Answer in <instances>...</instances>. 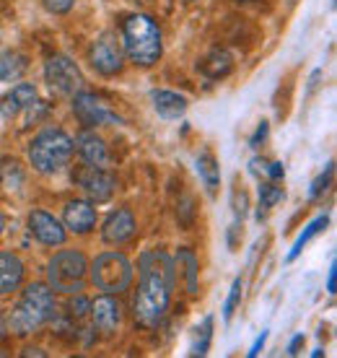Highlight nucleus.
<instances>
[{
    "mask_svg": "<svg viewBox=\"0 0 337 358\" xmlns=\"http://www.w3.org/2000/svg\"><path fill=\"white\" fill-rule=\"evenodd\" d=\"M138 288L133 296V320L145 330L159 327L171 304V291L177 286L174 260L166 250H145L138 257Z\"/></svg>",
    "mask_w": 337,
    "mask_h": 358,
    "instance_id": "f257e3e1",
    "label": "nucleus"
},
{
    "mask_svg": "<svg viewBox=\"0 0 337 358\" xmlns=\"http://www.w3.org/2000/svg\"><path fill=\"white\" fill-rule=\"evenodd\" d=\"M267 133H270V122L262 120V122L257 125V130L252 133V138H249V148H259V145L267 141Z\"/></svg>",
    "mask_w": 337,
    "mask_h": 358,
    "instance_id": "7c9ffc66",
    "label": "nucleus"
},
{
    "mask_svg": "<svg viewBox=\"0 0 337 358\" xmlns=\"http://www.w3.org/2000/svg\"><path fill=\"white\" fill-rule=\"evenodd\" d=\"M89 260L80 250H60L55 252L47 262V286L52 294L76 296L86 286Z\"/></svg>",
    "mask_w": 337,
    "mask_h": 358,
    "instance_id": "39448f33",
    "label": "nucleus"
},
{
    "mask_svg": "<svg viewBox=\"0 0 337 358\" xmlns=\"http://www.w3.org/2000/svg\"><path fill=\"white\" fill-rule=\"evenodd\" d=\"M174 275L179 280H185V288L189 296H197L200 291V283H197V255L192 250H182L177 252V257H174Z\"/></svg>",
    "mask_w": 337,
    "mask_h": 358,
    "instance_id": "6ab92c4d",
    "label": "nucleus"
},
{
    "mask_svg": "<svg viewBox=\"0 0 337 358\" xmlns=\"http://www.w3.org/2000/svg\"><path fill=\"white\" fill-rule=\"evenodd\" d=\"M89 63L94 68V73L104 76V78H112V76H120L124 68V52L122 45L112 31H104L99 34L89 47Z\"/></svg>",
    "mask_w": 337,
    "mask_h": 358,
    "instance_id": "6e6552de",
    "label": "nucleus"
},
{
    "mask_svg": "<svg viewBox=\"0 0 337 358\" xmlns=\"http://www.w3.org/2000/svg\"><path fill=\"white\" fill-rule=\"evenodd\" d=\"M71 109H73V115H76V120H78L83 127H89V130L101 127V125H120V122H122V117L115 115L96 94H89V91H83V89L71 96Z\"/></svg>",
    "mask_w": 337,
    "mask_h": 358,
    "instance_id": "9d476101",
    "label": "nucleus"
},
{
    "mask_svg": "<svg viewBox=\"0 0 337 358\" xmlns=\"http://www.w3.org/2000/svg\"><path fill=\"white\" fill-rule=\"evenodd\" d=\"M285 169H283V164L280 162H270V166H267V179L270 182H278V179H283Z\"/></svg>",
    "mask_w": 337,
    "mask_h": 358,
    "instance_id": "72a5a7b5",
    "label": "nucleus"
},
{
    "mask_svg": "<svg viewBox=\"0 0 337 358\" xmlns=\"http://www.w3.org/2000/svg\"><path fill=\"white\" fill-rule=\"evenodd\" d=\"M187 3H197V0H187Z\"/></svg>",
    "mask_w": 337,
    "mask_h": 358,
    "instance_id": "79ce46f5",
    "label": "nucleus"
},
{
    "mask_svg": "<svg viewBox=\"0 0 337 358\" xmlns=\"http://www.w3.org/2000/svg\"><path fill=\"white\" fill-rule=\"evenodd\" d=\"M283 197H285L283 189L278 187V185H273L270 179H265V182L259 185V210H257L259 221H262V218L267 215V210H273Z\"/></svg>",
    "mask_w": 337,
    "mask_h": 358,
    "instance_id": "393cba45",
    "label": "nucleus"
},
{
    "mask_svg": "<svg viewBox=\"0 0 337 358\" xmlns=\"http://www.w3.org/2000/svg\"><path fill=\"white\" fill-rule=\"evenodd\" d=\"M332 171H335V166H332V164H327V169H324L320 177L314 179V185L309 187V200H317V197H322L324 192H327L329 182H332Z\"/></svg>",
    "mask_w": 337,
    "mask_h": 358,
    "instance_id": "cd10ccee",
    "label": "nucleus"
},
{
    "mask_svg": "<svg viewBox=\"0 0 337 358\" xmlns=\"http://www.w3.org/2000/svg\"><path fill=\"white\" fill-rule=\"evenodd\" d=\"M73 182L78 185L80 192L91 203H109L117 192V177L109 169H101V166L80 164L73 174Z\"/></svg>",
    "mask_w": 337,
    "mask_h": 358,
    "instance_id": "1a4fd4ad",
    "label": "nucleus"
},
{
    "mask_svg": "<svg viewBox=\"0 0 337 358\" xmlns=\"http://www.w3.org/2000/svg\"><path fill=\"white\" fill-rule=\"evenodd\" d=\"M55 294L47 283H29L18 304L8 314V327L16 335H31L55 320Z\"/></svg>",
    "mask_w": 337,
    "mask_h": 358,
    "instance_id": "7ed1b4c3",
    "label": "nucleus"
},
{
    "mask_svg": "<svg viewBox=\"0 0 337 358\" xmlns=\"http://www.w3.org/2000/svg\"><path fill=\"white\" fill-rule=\"evenodd\" d=\"M62 226L76 236H86L96 229V208L86 197H73L62 208Z\"/></svg>",
    "mask_w": 337,
    "mask_h": 358,
    "instance_id": "9b49d317",
    "label": "nucleus"
},
{
    "mask_svg": "<svg viewBox=\"0 0 337 358\" xmlns=\"http://www.w3.org/2000/svg\"><path fill=\"white\" fill-rule=\"evenodd\" d=\"M231 68H234V63H231V55L226 50H213L210 55H205L203 60H200V65H197V71L203 73L205 78H210V81L226 78L231 73Z\"/></svg>",
    "mask_w": 337,
    "mask_h": 358,
    "instance_id": "aec40b11",
    "label": "nucleus"
},
{
    "mask_svg": "<svg viewBox=\"0 0 337 358\" xmlns=\"http://www.w3.org/2000/svg\"><path fill=\"white\" fill-rule=\"evenodd\" d=\"M89 312L91 320H94V327L101 335H115L122 324V304L115 294H101L96 301H91Z\"/></svg>",
    "mask_w": 337,
    "mask_h": 358,
    "instance_id": "ddd939ff",
    "label": "nucleus"
},
{
    "mask_svg": "<svg viewBox=\"0 0 337 358\" xmlns=\"http://www.w3.org/2000/svg\"><path fill=\"white\" fill-rule=\"evenodd\" d=\"M91 286L101 294H124L133 283V262L122 252H101L89 262Z\"/></svg>",
    "mask_w": 337,
    "mask_h": 358,
    "instance_id": "423d86ee",
    "label": "nucleus"
},
{
    "mask_svg": "<svg viewBox=\"0 0 337 358\" xmlns=\"http://www.w3.org/2000/svg\"><path fill=\"white\" fill-rule=\"evenodd\" d=\"M27 57L13 50H0V83L18 81L27 73Z\"/></svg>",
    "mask_w": 337,
    "mask_h": 358,
    "instance_id": "4be33fe9",
    "label": "nucleus"
},
{
    "mask_svg": "<svg viewBox=\"0 0 337 358\" xmlns=\"http://www.w3.org/2000/svg\"><path fill=\"white\" fill-rule=\"evenodd\" d=\"M36 104H39V96H36L34 86L31 83H16L6 96L0 99V115L6 120H16L24 112H31Z\"/></svg>",
    "mask_w": 337,
    "mask_h": 358,
    "instance_id": "dca6fc26",
    "label": "nucleus"
},
{
    "mask_svg": "<svg viewBox=\"0 0 337 358\" xmlns=\"http://www.w3.org/2000/svg\"><path fill=\"white\" fill-rule=\"evenodd\" d=\"M6 332H8V324H6V320L0 317V343L6 341Z\"/></svg>",
    "mask_w": 337,
    "mask_h": 358,
    "instance_id": "4c0bfd02",
    "label": "nucleus"
},
{
    "mask_svg": "<svg viewBox=\"0 0 337 358\" xmlns=\"http://www.w3.org/2000/svg\"><path fill=\"white\" fill-rule=\"evenodd\" d=\"M197 174L203 179L205 189H208V195L215 197L218 195V185H221V169H218V162H215L213 151H200L197 156Z\"/></svg>",
    "mask_w": 337,
    "mask_h": 358,
    "instance_id": "412c9836",
    "label": "nucleus"
},
{
    "mask_svg": "<svg viewBox=\"0 0 337 358\" xmlns=\"http://www.w3.org/2000/svg\"><path fill=\"white\" fill-rule=\"evenodd\" d=\"M73 138L62 127H55V125H47L42 127L39 133L29 141V148H27V156H29V164L34 166V171L39 174H57L62 171L73 159Z\"/></svg>",
    "mask_w": 337,
    "mask_h": 358,
    "instance_id": "20e7f679",
    "label": "nucleus"
},
{
    "mask_svg": "<svg viewBox=\"0 0 337 358\" xmlns=\"http://www.w3.org/2000/svg\"><path fill=\"white\" fill-rule=\"evenodd\" d=\"M267 335H270V332H267V330H262V335H259L257 341H254V345H252V348H249V353H247L249 358L259 356V350L265 348V341H267Z\"/></svg>",
    "mask_w": 337,
    "mask_h": 358,
    "instance_id": "c9c22d12",
    "label": "nucleus"
},
{
    "mask_svg": "<svg viewBox=\"0 0 337 358\" xmlns=\"http://www.w3.org/2000/svg\"><path fill=\"white\" fill-rule=\"evenodd\" d=\"M327 226H329V215H327V213H320V215H317V218H314V221H311V224L306 226V229H303L301 234H299V239H296V242H293L291 252H288V262H293V260H296V257H299V255H301V250H303V247H306V244H309L311 239H314V236H317V234L327 231Z\"/></svg>",
    "mask_w": 337,
    "mask_h": 358,
    "instance_id": "5701e85b",
    "label": "nucleus"
},
{
    "mask_svg": "<svg viewBox=\"0 0 337 358\" xmlns=\"http://www.w3.org/2000/svg\"><path fill=\"white\" fill-rule=\"evenodd\" d=\"M45 81L47 86L57 94V96H68L78 94L83 89V73L78 63L68 57V55H52L45 63Z\"/></svg>",
    "mask_w": 337,
    "mask_h": 358,
    "instance_id": "0eeeda50",
    "label": "nucleus"
},
{
    "mask_svg": "<svg viewBox=\"0 0 337 358\" xmlns=\"http://www.w3.org/2000/svg\"><path fill=\"white\" fill-rule=\"evenodd\" d=\"M135 236V215L130 208H115L112 213L107 215V221L101 226V239L104 244H124Z\"/></svg>",
    "mask_w": 337,
    "mask_h": 358,
    "instance_id": "4468645a",
    "label": "nucleus"
},
{
    "mask_svg": "<svg viewBox=\"0 0 337 358\" xmlns=\"http://www.w3.org/2000/svg\"><path fill=\"white\" fill-rule=\"evenodd\" d=\"M327 291H329V294H335V291H337V260H335V257H332V262H329Z\"/></svg>",
    "mask_w": 337,
    "mask_h": 358,
    "instance_id": "f704fd0d",
    "label": "nucleus"
},
{
    "mask_svg": "<svg viewBox=\"0 0 337 358\" xmlns=\"http://www.w3.org/2000/svg\"><path fill=\"white\" fill-rule=\"evenodd\" d=\"M120 45L124 60L138 68H153L164 55V36L159 24L145 13H133L120 24Z\"/></svg>",
    "mask_w": 337,
    "mask_h": 358,
    "instance_id": "f03ea898",
    "label": "nucleus"
},
{
    "mask_svg": "<svg viewBox=\"0 0 337 358\" xmlns=\"http://www.w3.org/2000/svg\"><path fill=\"white\" fill-rule=\"evenodd\" d=\"M42 3H45V8L50 10L52 16H65V13H71L76 0H42Z\"/></svg>",
    "mask_w": 337,
    "mask_h": 358,
    "instance_id": "c756f323",
    "label": "nucleus"
},
{
    "mask_svg": "<svg viewBox=\"0 0 337 358\" xmlns=\"http://www.w3.org/2000/svg\"><path fill=\"white\" fill-rule=\"evenodd\" d=\"M234 3H254V0H234Z\"/></svg>",
    "mask_w": 337,
    "mask_h": 358,
    "instance_id": "ea45409f",
    "label": "nucleus"
},
{
    "mask_svg": "<svg viewBox=\"0 0 337 358\" xmlns=\"http://www.w3.org/2000/svg\"><path fill=\"white\" fill-rule=\"evenodd\" d=\"M247 192L244 189H234V224H241L244 221V215H247Z\"/></svg>",
    "mask_w": 337,
    "mask_h": 358,
    "instance_id": "c85d7f7f",
    "label": "nucleus"
},
{
    "mask_svg": "<svg viewBox=\"0 0 337 358\" xmlns=\"http://www.w3.org/2000/svg\"><path fill=\"white\" fill-rule=\"evenodd\" d=\"M24 356H45V350H39V348H27V350H24Z\"/></svg>",
    "mask_w": 337,
    "mask_h": 358,
    "instance_id": "58836bf2",
    "label": "nucleus"
},
{
    "mask_svg": "<svg viewBox=\"0 0 337 358\" xmlns=\"http://www.w3.org/2000/svg\"><path fill=\"white\" fill-rule=\"evenodd\" d=\"M301 345H303V335H296V338L291 341V345H288V356H296Z\"/></svg>",
    "mask_w": 337,
    "mask_h": 358,
    "instance_id": "e433bc0d",
    "label": "nucleus"
},
{
    "mask_svg": "<svg viewBox=\"0 0 337 358\" xmlns=\"http://www.w3.org/2000/svg\"><path fill=\"white\" fill-rule=\"evenodd\" d=\"M89 306H91L89 299H86V296H78V299H73L68 309H71V314L76 317V320H80L83 314H89Z\"/></svg>",
    "mask_w": 337,
    "mask_h": 358,
    "instance_id": "2f4dec72",
    "label": "nucleus"
},
{
    "mask_svg": "<svg viewBox=\"0 0 337 358\" xmlns=\"http://www.w3.org/2000/svg\"><path fill=\"white\" fill-rule=\"evenodd\" d=\"M151 101L156 115L164 117V120H179L187 112V96H182L177 91L156 89L151 91Z\"/></svg>",
    "mask_w": 337,
    "mask_h": 358,
    "instance_id": "a211bd4d",
    "label": "nucleus"
},
{
    "mask_svg": "<svg viewBox=\"0 0 337 358\" xmlns=\"http://www.w3.org/2000/svg\"><path fill=\"white\" fill-rule=\"evenodd\" d=\"M0 182L6 189H18L24 185V169L16 159H3L0 162Z\"/></svg>",
    "mask_w": 337,
    "mask_h": 358,
    "instance_id": "a878e982",
    "label": "nucleus"
},
{
    "mask_svg": "<svg viewBox=\"0 0 337 358\" xmlns=\"http://www.w3.org/2000/svg\"><path fill=\"white\" fill-rule=\"evenodd\" d=\"M29 224V231L34 236L39 244H45V247H62L65 239H68V231H65V226L62 221H57L52 213H47L42 208H34L27 218Z\"/></svg>",
    "mask_w": 337,
    "mask_h": 358,
    "instance_id": "f8f14e48",
    "label": "nucleus"
},
{
    "mask_svg": "<svg viewBox=\"0 0 337 358\" xmlns=\"http://www.w3.org/2000/svg\"><path fill=\"white\" fill-rule=\"evenodd\" d=\"M332 6H335V0H332Z\"/></svg>",
    "mask_w": 337,
    "mask_h": 358,
    "instance_id": "37998d69",
    "label": "nucleus"
},
{
    "mask_svg": "<svg viewBox=\"0 0 337 358\" xmlns=\"http://www.w3.org/2000/svg\"><path fill=\"white\" fill-rule=\"evenodd\" d=\"M0 234H3V215H0Z\"/></svg>",
    "mask_w": 337,
    "mask_h": 358,
    "instance_id": "a19ab883",
    "label": "nucleus"
},
{
    "mask_svg": "<svg viewBox=\"0 0 337 358\" xmlns=\"http://www.w3.org/2000/svg\"><path fill=\"white\" fill-rule=\"evenodd\" d=\"M210 341H213V317L208 314L203 320V324L195 327L192 345H189V356H205V353L210 350Z\"/></svg>",
    "mask_w": 337,
    "mask_h": 358,
    "instance_id": "b1692460",
    "label": "nucleus"
},
{
    "mask_svg": "<svg viewBox=\"0 0 337 358\" xmlns=\"http://www.w3.org/2000/svg\"><path fill=\"white\" fill-rule=\"evenodd\" d=\"M73 148L78 151L80 162L89 164V166H101V169H109V164H112V156L107 151V143L99 138L94 130H83V133L76 135V141H73Z\"/></svg>",
    "mask_w": 337,
    "mask_h": 358,
    "instance_id": "2eb2a0df",
    "label": "nucleus"
},
{
    "mask_svg": "<svg viewBox=\"0 0 337 358\" xmlns=\"http://www.w3.org/2000/svg\"><path fill=\"white\" fill-rule=\"evenodd\" d=\"M24 275H27V268H24V260L16 252L0 250V296L18 291L24 283Z\"/></svg>",
    "mask_w": 337,
    "mask_h": 358,
    "instance_id": "f3484780",
    "label": "nucleus"
},
{
    "mask_svg": "<svg viewBox=\"0 0 337 358\" xmlns=\"http://www.w3.org/2000/svg\"><path fill=\"white\" fill-rule=\"evenodd\" d=\"M267 166H270V162H267V159H259V156H254V159L249 162V171L257 179H267Z\"/></svg>",
    "mask_w": 337,
    "mask_h": 358,
    "instance_id": "473e14b6",
    "label": "nucleus"
},
{
    "mask_svg": "<svg viewBox=\"0 0 337 358\" xmlns=\"http://www.w3.org/2000/svg\"><path fill=\"white\" fill-rule=\"evenodd\" d=\"M241 291H244V280H241V275L231 283V291L229 296H226V304H223V320L229 322L231 317H234V312H236V306H239L241 301Z\"/></svg>",
    "mask_w": 337,
    "mask_h": 358,
    "instance_id": "bb28decb",
    "label": "nucleus"
}]
</instances>
